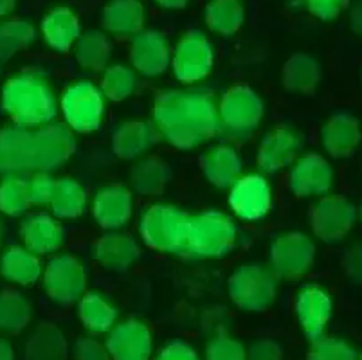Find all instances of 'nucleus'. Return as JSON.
<instances>
[{
	"instance_id": "obj_1",
	"label": "nucleus",
	"mask_w": 362,
	"mask_h": 360,
	"mask_svg": "<svg viewBox=\"0 0 362 360\" xmlns=\"http://www.w3.org/2000/svg\"><path fill=\"white\" fill-rule=\"evenodd\" d=\"M151 123L159 139L179 150H195L218 134V103L209 88H168L153 99Z\"/></svg>"
},
{
	"instance_id": "obj_2",
	"label": "nucleus",
	"mask_w": 362,
	"mask_h": 360,
	"mask_svg": "<svg viewBox=\"0 0 362 360\" xmlns=\"http://www.w3.org/2000/svg\"><path fill=\"white\" fill-rule=\"evenodd\" d=\"M0 107L13 124L31 130L54 121L58 98L45 72L28 69L6 81L0 92Z\"/></svg>"
},
{
	"instance_id": "obj_3",
	"label": "nucleus",
	"mask_w": 362,
	"mask_h": 360,
	"mask_svg": "<svg viewBox=\"0 0 362 360\" xmlns=\"http://www.w3.org/2000/svg\"><path fill=\"white\" fill-rule=\"evenodd\" d=\"M238 240V229L229 214L209 209L189 216L182 256L192 260H215L231 252Z\"/></svg>"
},
{
	"instance_id": "obj_4",
	"label": "nucleus",
	"mask_w": 362,
	"mask_h": 360,
	"mask_svg": "<svg viewBox=\"0 0 362 360\" xmlns=\"http://www.w3.org/2000/svg\"><path fill=\"white\" fill-rule=\"evenodd\" d=\"M265 105L258 92L245 85L227 88L218 101V135L231 144H242L259 128Z\"/></svg>"
},
{
	"instance_id": "obj_5",
	"label": "nucleus",
	"mask_w": 362,
	"mask_h": 360,
	"mask_svg": "<svg viewBox=\"0 0 362 360\" xmlns=\"http://www.w3.org/2000/svg\"><path fill=\"white\" fill-rule=\"evenodd\" d=\"M189 214L171 204H153L139 220V233L150 249L182 256L186 245Z\"/></svg>"
},
{
	"instance_id": "obj_6",
	"label": "nucleus",
	"mask_w": 362,
	"mask_h": 360,
	"mask_svg": "<svg viewBox=\"0 0 362 360\" xmlns=\"http://www.w3.org/2000/svg\"><path fill=\"white\" fill-rule=\"evenodd\" d=\"M278 279L271 267L259 263L240 265L227 281L231 301L245 312H265L278 296Z\"/></svg>"
},
{
	"instance_id": "obj_7",
	"label": "nucleus",
	"mask_w": 362,
	"mask_h": 360,
	"mask_svg": "<svg viewBox=\"0 0 362 360\" xmlns=\"http://www.w3.org/2000/svg\"><path fill=\"white\" fill-rule=\"evenodd\" d=\"M60 110L65 124L72 132L90 134L103 124L107 98L98 85L81 79L65 88L60 99Z\"/></svg>"
},
{
	"instance_id": "obj_8",
	"label": "nucleus",
	"mask_w": 362,
	"mask_h": 360,
	"mask_svg": "<svg viewBox=\"0 0 362 360\" xmlns=\"http://www.w3.org/2000/svg\"><path fill=\"white\" fill-rule=\"evenodd\" d=\"M215 65V47L206 33L186 31L177 42L171 52V67L173 74L186 87L200 83L211 74Z\"/></svg>"
},
{
	"instance_id": "obj_9",
	"label": "nucleus",
	"mask_w": 362,
	"mask_h": 360,
	"mask_svg": "<svg viewBox=\"0 0 362 360\" xmlns=\"http://www.w3.org/2000/svg\"><path fill=\"white\" fill-rule=\"evenodd\" d=\"M44 290L58 305H72L80 301L87 290V270L72 254H56L44 267Z\"/></svg>"
},
{
	"instance_id": "obj_10",
	"label": "nucleus",
	"mask_w": 362,
	"mask_h": 360,
	"mask_svg": "<svg viewBox=\"0 0 362 360\" xmlns=\"http://www.w3.org/2000/svg\"><path fill=\"white\" fill-rule=\"evenodd\" d=\"M315 260V243L308 234L291 231L274 238L271 245V269L283 279H301L310 272Z\"/></svg>"
},
{
	"instance_id": "obj_11",
	"label": "nucleus",
	"mask_w": 362,
	"mask_h": 360,
	"mask_svg": "<svg viewBox=\"0 0 362 360\" xmlns=\"http://www.w3.org/2000/svg\"><path fill=\"white\" fill-rule=\"evenodd\" d=\"M357 216V207L348 198L325 194L312 206L310 227L321 242L337 243L354 229Z\"/></svg>"
},
{
	"instance_id": "obj_12",
	"label": "nucleus",
	"mask_w": 362,
	"mask_h": 360,
	"mask_svg": "<svg viewBox=\"0 0 362 360\" xmlns=\"http://www.w3.org/2000/svg\"><path fill=\"white\" fill-rule=\"evenodd\" d=\"M76 151L74 132L65 123L44 124L33 132V164L35 171L58 170L69 163Z\"/></svg>"
},
{
	"instance_id": "obj_13",
	"label": "nucleus",
	"mask_w": 362,
	"mask_h": 360,
	"mask_svg": "<svg viewBox=\"0 0 362 360\" xmlns=\"http://www.w3.org/2000/svg\"><path fill=\"white\" fill-rule=\"evenodd\" d=\"M303 148V135L292 124H278L263 135L258 146V166L263 173H278L292 166Z\"/></svg>"
},
{
	"instance_id": "obj_14",
	"label": "nucleus",
	"mask_w": 362,
	"mask_h": 360,
	"mask_svg": "<svg viewBox=\"0 0 362 360\" xmlns=\"http://www.w3.org/2000/svg\"><path fill=\"white\" fill-rule=\"evenodd\" d=\"M229 206L233 213L247 222L267 216L272 207V187L262 173H247L229 187Z\"/></svg>"
},
{
	"instance_id": "obj_15",
	"label": "nucleus",
	"mask_w": 362,
	"mask_h": 360,
	"mask_svg": "<svg viewBox=\"0 0 362 360\" xmlns=\"http://www.w3.org/2000/svg\"><path fill=\"white\" fill-rule=\"evenodd\" d=\"M171 45L166 35L156 29H143L130 42V64L137 74L156 78L171 65Z\"/></svg>"
},
{
	"instance_id": "obj_16",
	"label": "nucleus",
	"mask_w": 362,
	"mask_h": 360,
	"mask_svg": "<svg viewBox=\"0 0 362 360\" xmlns=\"http://www.w3.org/2000/svg\"><path fill=\"white\" fill-rule=\"evenodd\" d=\"M105 346L112 360H150L153 337L146 323L128 319L108 332Z\"/></svg>"
},
{
	"instance_id": "obj_17",
	"label": "nucleus",
	"mask_w": 362,
	"mask_h": 360,
	"mask_svg": "<svg viewBox=\"0 0 362 360\" xmlns=\"http://www.w3.org/2000/svg\"><path fill=\"white\" fill-rule=\"evenodd\" d=\"M288 184L301 198L325 197L334 186V170L322 155L305 153L292 164Z\"/></svg>"
},
{
	"instance_id": "obj_18",
	"label": "nucleus",
	"mask_w": 362,
	"mask_h": 360,
	"mask_svg": "<svg viewBox=\"0 0 362 360\" xmlns=\"http://www.w3.org/2000/svg\"><path fill=\"white\" fill-rule=\"evenodd\" d=\"M332 297L319 285H305L296 297V313L305 335L312 342L325 337L332 319Z\"/></svg>"
},
{
	"instance_id": "obj_19",
	"label": "nucleus",
	"mask_w": 362,
	"mask_h": 360,
	"mask_svg": "<svg viewBox=\"0 0 362 360\" xmlns=\"http://www.w3.org/2000/svg\"><path fill=\"white\" fill-rule=\"evenodd\" d=\"M134 213V194L123 184H110L94 194L92 214L98 226L107 231H117L130 222Z\"/></svg>"
},
{
	"instance_id": "obj_20",
	"label": "nucleus",
	"mask_w": 362,
	"mask_h": 360,
	"mask_svg": "<svg viewBox=\"0 0 362 360\" xmlns=\"http://www.w3.org/2000/svg\"><path fill=\"white\" fill-rule=\"evenodd\" d=\"M35 171L33 164V132L28 128H0V173L24 175Z\"/></svg>"
},
{
	"instance_id": "obj_21",
	"label": "nucleus",
	"mask_w": 362,
	"mask_h": 360,
	"mask_svg": "<svg viewBox=\"0 0 362 360\" xmlns=\"http://www.w3.org/2000/svg\"><path fill=\"white\" fill-rule=\"evenodd\" d=\"M159 141L156 127L146 119H127L112 134V150L123 161L144 157Z\"/></svg>"
},
{
	"instance_id": "obj_22",
	"label": "nucleus",
	"mask_w": 362,
	"mask_h": 360,
	"mask_svg": "<svg viewBox=\"0 0 362 360\" xmlns=\"http://www.w3.org/2000/svg\"><path fill=\"white\" fill-rule=\"evenodd\" d=\"M22 245L38 256L56 252L64 245L65 231L58 218L47 213L29 214L21 226Z\"/></svg>"
},
{
	"instance_id": "obj_23",
	"label": "nucleus",
	"mask_w": 362,
	"mask_h": 360,
	"mask_svg": "<svg viewBox=\"0 0 362 360\" xmlns=\"http://www.w3.org/2000/svg\"><path fill=\"white\" fill-rule=\"evenodd\" d=\"M107 35L114 38H134L146 24V9L141 0H108L101 15Z\"/></svg>"
},
{
	"instance_id": "obj_24",
	"label": "nucleus",
	"mask_w": 362,
	"mask_h": 360,
	"mask_svg": "<svg viewBox=\"0 0 362 360\" xmlns=\"http://www.w3.org/2000/svg\"><path fill=\"white\" fill-rule=\"evenodd\" d=\"M204 177L218 190H229L242 177V157L236 148L229 143L216 144L204 151L200 158Z\"/></svg>"
},
{
	"instance_id": "obj_25",
	"label": "nucleus",
	"mask_w": 362,
	"mask_h": 360,
	"mask_svg": "<svg viewBox=\"0 0 362 360\" xmlns=\"http://www.w3.org/2000/svg\"><path fill=\"white\" fill-rule=\"evenodd\" d=\"M321 141L328 155L335 158H344L354 155L362 141L361 123L355 115L339 112L328 117L322 124Z\"/></svg>"
},
{
	"instance_id": "obj_26",
	"label": "nucleus",
	"mask_w": 362,
	"mask_h": 360,
	"mask_svg": "<svg viewBox=\"0 0 362 360\" xmlns=\"http://www.w3.org/2000/svg\"><path fill=\"white\" fill-rule=\"evenodd\" d=\"M92 252H94V260L101 267L107 270L123 272L139 260L141 247L136 238L130 234L110 231L94 243Z\"/></svg>"
},
{
	"instance_id": "obj_27",
	"label": "nucleus",
	"mask_w": 362,
	"mask_h": 360,
	"mask_svg": "<svg viewBox=\"0 0 362 360\" xmlns=\"http://www.w3.org/2000/svg\"><path fill=\"white\" fill-rule=\"evenodd\" d=\"M40 33L52 51L69 52L81 36L80 18L67 6H58L42 18Z\"/></svg>"
},
{
	"instance_id": "obj_28",
	"label": "nucleus",
	"mask_w": 362,
	"mask_h": 360,
	"mask_svg": "<svg viewBox=\"0 0 362 360\" xmlns=\"http://www.w3.org/2000/svg\"><path fill=\"white\" fill-rule=\"evenodd\" d=\"M44 263L40 256L25 249L24 245H11L0 256V276L6 281L21 286H31L40 281Z\"/></svg>"
},
{
	"instance_id": "obj_29",
	"label": "nucleus",
	"mask_w": 362,
	"mask_h": 360,
	"mask_svg": "<svg viewBox=\"0 0 362 360\" xmlns=\"http://www.w3.org/2000/svg\"><path fill=\"white\" fill-rule=\"evenodd\" d=\"M67 355V339L52 323H42L36 326L24 346L25 360H65Z\"/></svg>"
},
{
	"instance_id": "obj_30",
	"label": "nucleus",
	"mask_w": 362,
	"mask_h": 360,
	"mask_svg": "<svg viewBox=\"0 0 362 360\" xmlns=\"http://www.w3.org/2000/svg\"><path fill=\"white\" fill-rule=\"evenodd\" d=\"M171 178L170 164L157 155H144L130 171L134 191L143 197H157L164 191Z\"/></svg>"
},
{
	"instance_id": "obj_31",
	"label": "nucleus",
	"mask_w": 362,
	"mask_h": 360,
	"mask_svg": "<svg viewBox=\"0 0 362 360\" xmlns=\"http://www.w3.org/2000/svg\"><path fill=\"white\" fill-rule=\"evenodd\" d=\"M78 315L85 330L94 335H101L116 326L117 308L105 294L85 292L78 301Z\"/></svg>"
},
{
	"instance_id": "obj_32",
	"label": "nucleus",
	"mask_w": 362,
	"mask_h": 360,
	"mask_svg": "<svg viewBox=\"0 0 362 360\" xmlns=\"http://www.w3.org/2000/svg\"><path fill=\"white\" fill-rule=\"evenodd\" d=\"M283 87L294 94H312L321 83V65L317 59L305 52L291 56L283 65Z\"/></svg>"
},
{
	"instance_id": "obj_33",
	"label": "nucleus",
	"mask_w": 362,
	"mask_h": 360,
	"mask_svg": "<svg viewBox=\"0 0 362 360\" xmlns=\"http://www.w3.org/2000/svg\"><path fill=\"white\" fill-rule=\"evenodd\" d=\"M76 62L87 72H103L110 65L112 44L107 33L87 31L81 33L72 47Z\"/></svg>"
},
{
	"instance_id": "obj_34",
	"label": "nucleus",
	"mask_w": 362,
	"mask_h": 360,
	"mask_svg": "<svg viewBox=\"0 0 362 360\" xmlns=\"http://www.w3.org/2000/svg\"><path fill=\"white\" fill-rule=\"evenodd\" d=\"M204 18L215 35L233 36L245 22V6L242 0H209Z\"/></svg>"
},
{
	"instance_id": "obj_35",
	"label": "nucleus",
	"mask_w": 362,
	"mask_h": 360,
	"mask_svg": "<svg viewBox=\"0 0 362 360\" xmlns=\"http://www.w3.org/2000/svg\"><path fill=\"white\" fill-rule=\"evenodd\" d=\"M49 206H51L52 216L62 218V220H74L87 209V191L74 178H58Z\"/></svg>"
},
{
	"instance_id": "obj_36",
	"label": "nucleus",
	"mask_w": 362,
	"mask_h": 360,
	"mask_svg": "<svg viewBox=\"0 0 362 360\" xmlns=\"http://www.w3.org/2000/svg\"><path fill=\"white\" fill-rule=\"evenodd\" d=\"M31 317V303L24 294L11 289L0 292V332L18 335L28 328Z\"/></svg>"
},
{
	"instance_id": "obj_37",
	"label": "nucleus",
	"mask_w": 362,
	"mask_h": 360,
	"mask_svg": "<svg viewBox=\"0 0 362 360\" xmlns=\"http://www.w3.org/2000/svg\"><path fill=\"white\" fill-rule=\"evenodd\" d=\"M38 33L35 25L25 18L8 16L0 20V62L13 58L21 51L33 45Z\"/></svg>"
},
{
	"instance_id": "obj_38",
	"label": "nucleus",
	"mask_w": 362,
	"mask_h": 360,
	"mask_svg": "<svg viewBox=\"0 0 362 360\" xmlns=\"http://www.w3.org/2000/svg\"><path fill=\"white\" fill-rule=\"evenodd\" d=\"M137 85H139V78L134 69L123 64H114L108 65L103 71L100 88L108 101L119 103L137 91Z\"/></svg>"
},
{
	"instance_id": "obj_39",
	"label": "nucleus",
	"mask_w": 362,
	"mask_h": 360,
	"mask_svg": "<svg viewBox=\"0 0 362 360\" xmlns=\"http://www.w3.org/2000/svg\"><path fill=\"white\" fill-rule=\"evenodd\" d=\"M31 207L28 178L24 175H6L0 180V214L22 216Z\"/></svg>"
},
{
	"instance_id": "obj_40",
	"label": "nucleus",
	"mask_w": 362,
	"mask_h": 360,
	"mask_svg": "<svg viewBox=\"0 0 362 360\" xmlns=\"http://www.w3.org/2000/svg\"><path fill=\"white\" fill-rule=\"evenodd\" d=\"M308 360H358L354 346L337 337H321L312 342Z\"/></svg>"
},
{
	"instance_id": "obj_41",
	"label": "nucleus",
	"mask_w": 362,
	"mask_h": 360,
	"mask_svg": "<svg viewBox=\"0 0 362 360\" xmlns=\"http://www.w3.org/2000/svg\"><path fill=\"white\" fill-rule=\"evenodd\" d=\"M206 360H247V349L233 337L215 335L206 348Z\"/></svg>"
},
{
	"instance_id": "obj_42",
	"label": "nucleus",
	"mask_w": 362,
	"mask_h": 360,
	"mask_svg": "<svg viewBox=\"0 0 362 360\" xmlns=\"http://www.w3.org/2000/svg\"><path fill=\"white\" fill-rule=\"evenodd\" d=\"M294 8L307 9L315 18L330 22L350 6V0H291Z\"/></svg>"
},
{
	"instance_id": "obj_43",
	"label": "nucleus",
	"mask_w": 362,
	"mask_h": 360,
	"mask_svg": "<svg viewBox=\"0 0 362 360\" xmlns=\"http://www.w3.org/2000/svg\"><path fill=\"white\" fill-rule=\"evenodd\" d=\"M28 186L31 206H49L54 194L56 178H52L51 173H45V171H35L31 178H28Z\"/></svg>"
},
{
	"instance_id": "obj_44",
	"label": "nucleus",
	"mask_w": 362,
	"mask_h": 360,
	"mask_svg": "<svg viewBox=\"0 0 362 360\" xmlns=\"http://www.w3.org/2000/svg\"><path fill=\"white\" fill-rule=\"evenodd\" d=\"M74 360H112L103 342L92 337H81L72 348Z\"/></svg>"
},
{
	"instance_id": "obj_45",
	"label": "nucleus",
	"mask_w": 362,
	"mask_h": 360,
	"mask_svg": "<svg viewBox=\"0 0 362 360\" xmlns=\"http://www.w3.org/2000/svg\"><path fill=\"white\" fill-rule=\"evenodd\" d=\"M342 269L351 281L362 285V243H354L342 256Z\"/></svg>"
},
{
	"instance_id": "obj_46",
	"label": "nucleus",
	"mask_w": 362,
	"mask_h": 360,
	"mask_svg": "<svg viewBox=\"0 0 362 360\" xmlns=\"http://www.w3.org/2000/svg\"><path fill=\"white\" fill-rule=\"evenodd\" d=\"M247 360H283V352L278 342L262 339L247 349Z\"/></svg>"
},
{
	"instance_id": "obj_47",
	"label": "nucleus",
	"mask_w": 362,
	"mask_h": 360,
	"mask_svg": "<svg viewBox=\"0 0 362 360\" xmlns=\"http://www.w3.org/2000/svg\"><path fill=\"white\" fill-rule=\"evenodd\" d=\"M156 360H200L199 353L182 341H173L160 349Z\"/></svg>"
},
{
	"instance_id": "obj_48",
	"label": "nucleus",
	"mask_w": 362,
	"mask_h": 360,
	"mask_svg": "<svg viewBox=\"0 0 362 360\" xmlns=\"http://www.w3.org/2000/svg\"><path fill=\"white\" fill-rule=\"evenodd\" d=\"M348 18H350V28L354 29L355 35L362 36V0H354L351 2Z\"/></svg>"
},
{
	"instance_id": "obj_49",
	"label": "nucleus",
	"mask_w": 362,
	"mask_h": 360,
	"mask_svg": "<svg viewBox=\"0 0 362 360\" xmlns=\"http://www.w3.org/2000/svg\"><path fill=\"white\" fill-rule=\"evenodd\" d=\"M0 360H16L15 349L6 339H0Z\"/></svg>"
},
{
	"instance_id": "obj_50",
	"label": "nucleus",
	"mask_w": 362,
	"mask_h": 360,
	"mask_svg": "<svg viewBox=\"0 0 362 360\" xmlns=\"http://www.w3.org/2000/svg\"><path fill=\"white\" fill-rule=\"evenodd\" d=\"M153 2L164 9H182L186 8L189 0H153Z\"/></svg>"
},
{
	"instance_id": "obj_51",
	"label": "nucleus",
	"mask_w": 362,
	"mask_h": 360,
	"mask_svg": "<svg viewBox=\"0 0 362 360\" xmlns=\"http://www.w3.org/2000/svg\"><path fill=\"white\" fill-rule=\"evenodd\" d=\"M16 8V0H0V20L11 16Z\"/></svg>"
},
{
	"instance_id": "obj_52",
	"label": "nucleus",
	"mask_w": 362,
	"mask_h": 360,
	"mask_svg": "<svg viewBox=\"0 0 362 360\" xmlns=\"http://www.w3.org/2000/svg\"><path fill=\"white\" fill-rule=\"evenodd\" d=\"M4 238H6V223H4V218L0 216V247L4 243Z\"/></svg>"
},
{
	"instance_id": "obj_53",
	"label": "nucleus",
	"mask_w": 362,
	"mask_h": 360,
	"mask_svg": "<svg viewBox=\"0 0 362 360\" xmlns=\"http://www.w3.org/2000/svg\"><path fill=\"white\" fill-rule=\"evenodd\" d=\"M358 214H361V220H362V206H361V211H357Z\"/></svg>"
},
{
	"instance_id": "obj_54",
	"label": "nucleus",
	"mask_w": 362,
	"mask_h": 360,
	"mask_svg": "<svg viewBox=\"0 0 362 360\" xmlns=\"http://www.w3.org/2000/svg\"><path fill=\"white\" fill-rule=\"evenodd\" d=\"M0 74H2V62H0Z\"/></svg>"
},
{
	"instance_id": "obj_55",
	"label": "nucleus",
	"mask_w": 362,
	"mask_h": 360,
	"mask_svg": "<svg viewBox=\"0 0 362 360\" xmlns=\"http://www.w3.org/2000/svg\"><path fill=\"white\" fill-rule=\"evenodd\" d=\"M361 81H362V71H361Z\"/></svg>"
},
{
	"instance_id": "obj_56",
	"label": "nucleus",
	"mask_w": 362,
	"mask_h": 360,
	"mask_svg": "<svg viewBox=\"0 0 362 360\" xmlns=\"http://www.w3.org/2000/svg\"><path fill=\"white\" fill-rule=\"evenodd\" d=\"M358 360H362V356H361V359H358Z\"/></svg>"
}]
</instances>
